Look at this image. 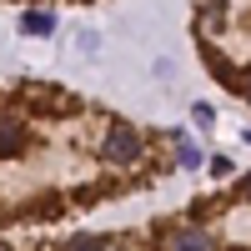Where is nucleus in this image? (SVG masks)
<instances>
[{
  "label": "nucleus",
  "instance_id": "f257e3e1",
  "mask_svg": "<svg viewBox=\"0 0 251 251\" xmlns=\"http://www.w3.org/2000/svg\"><path fill=\"white\" fill-rule=\"evenodd\" d=\"M146 156V141H141V131L131 121H111L106 126V141H100V161H111V166H136Z\"/></svg>",
  "mask_w": 251,
  "mask_h": 251
},
{
  "label": "nucleus",
  "instance_id": "f03ea898",
  "mask_svg": "<svg viewBox=\"0 0 251 251\" xmlns=\"http://www.w3.org/2000/svg\"><path fill=\"white\" fill-rule=\"evenodd\" d=\"M166 251H216V236L201 231V226H186V231H176L166 241Z\"/></svg>",
  "mask_w": 251,
  "mask_h": 251
},
{
  "label": "nucleus",
  "instance_id": "7ed1b4c3",
  "mask_svg": "<svg viewBox=\"0 0 251 251\" xmlns=\"http://www.w3.org/2000/svg\"><path fill=\"white\" fill-rule=\"evenodd\" d=\"M20 151H25V126L10 121V116H0V161H10Z\"/></svg>",
  "mask_w": 251,
  "mask_h": 251
},
{
  "label": "nucleus",
  "instance_id": "20e7f679",
  "mask_svg": "<svg viewBox=\"0 0 251 251\" xmlns=\"http://www.w3.org/2000/svg\"><path fill=\"white\" fill-rule=\"evenodd\" d=\"M206 66L216 71V80H226V86H231V91H241V75H236V66H231V60H226V55H216L211 46H206Z\"/></svg>",
  "mask_w": 251,
  "mask_h": 251
},
{
  "label": "nucleus",
  "instance_id": "39448f33",
  "mask_svg": "<svg viewBox=\"0 0 251 251\" xmlns=\"http://www.w3.org/2000/svg\"><path fill=\"white\" fill-rule=\"evenodd\" d=\"M111 241L106 236H75V241H66V251H106Z\"/></svg>",
  "mask_w": 251,
  "mask_h": 251
},
{
  "label": "nucleus",
  "instance_id": "423d86ee",
  "mask_svg": "<svg viewBox=\"0 0 251 251\" xmlns=\"http://www.w3.org/2000/svg\"><path fill=\"white\" fill-rule=\"evenodd\" d=\"M25 30H30V35H46V30H50V15L30 10V15H25Z\"/></svg>",
  "mask_w": 251,
  "mask_h": 251
},
{
  "label": "nucleus",
  "instance_id": "0eeeda50",
  "mask_svg": "<svg viewBox=\"0 0 251 251\" xmlns=\"http://www.w3.org/2000/svg\"><path fill=\"white\" fill-rule=\"evenodd\" d=\"M181 166H201V151H196L191 141H181Z\"/></svg>",
  "mask_w": 251,
  "mask_h": 251
},
{
  "label": "nucleus",
  "instance_id": "6e6552de",
  "mask_svg": "<svg viewBox=\"0 0 251 251\" xmlns=\"http://www.w3.org/2000/svg\"><path fill=\"white\" fill-rule=\"evenodd\" d=\"M191 116H196V126H201V131L216 121V111H211V106H191Z\"/></svg>",
  "mask_w": 251,
  "mask_h": 251
},
{
  "label": "nucleus",
  "instance_id": "1a4fd4ad",
  "mask_svg": "<svg viewBox=\"0 0 251 251\" xmlns=\"http://www.w3.org/2000/svg\"><path fill=\"white\" fill-rule=\"evenodd\" d=\"M236 196H241V201H251V176H241V186H236Z\"/></svg>",
  "mask_w": 251,
  "mask_h": 251
},
{
  "label": "nucleus",
  "instance_id": "9d476101",
  "mask_svg": "<svg viewBox=\"0 0 251 251\" xmlns=\"http://www.w3.org/2000/svg\"><path fill=\"white\" fill-rule=\"evenodd\" d=\"M246 75H251V71H246ZM241 91H246V100H251V80H241Z\"/></svg>",
  "mask_w": 251,
  "mask_h": 251
}]
</instances>
